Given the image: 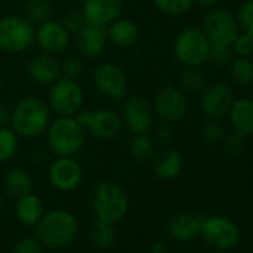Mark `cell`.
Wrapping results in <instances>:
<instances>
[{
  "mask_svg": "<svg viewBox=\"0 0 253 253\" xmlns=\"http://www.w3.org/2000/svg\"><path fill=\"white\" fill-rule=\"evenodd\" d=\"M151 253H169V246H167V243H164V241H157V243L152 246Z\"/></svg>",
  "mask_w": 253,
  "mask_h": 253,
  "instance_id": "43",
  "label": "cell"
},
{
  "mask_svg": "<svg viewBox=\"0 0 253 253\" xmlns=\"http://www.w3.org/2000/svg\"><path fill=\"white\" fill-rule=\"evenodd\" d=\"M182 89L191 94H198L206 88V76L200 66H186L180 75Z\"/></svg>",
  "mask_w": 253,
  "mask_h": 253,
  "instance_id": "29",
  "label": "cell"
},
{
  "mask_svg": "<svg viewBox=\"0 0 253 253\" xmlns=\"http://www.w3.org/2000/svg\"><path fill=\"white\" fill-rule=\"evenodd\" d=\"M183 169V157L177 149L163 148L152 157V170L155 176L161 180L176 179Z\"/></svg>",
  "mask_w": 253,
  "mask_h": 253,
  "instance_id": "20",
  "label": "cell"
},
{
  "mask_svg": "<svg viewBox=\"0 0 253 253\" xmlns=\"http://www.w3.org/2000/svg\"><path fill=\"white\" fill-rule=\"evenodd\" d=\"M228 118L235 133L241 134L243 137L253 136V100H234L228 112Z\"/></svg>",
  "mask_w": 253,
  "mask_h": 253,
  "instance_id": "21",
  "label": "cell"
},
{
  "mask_svg": "<svg viewBox=\"0 0 253 253\" xmlns=\"http://www.w3.org/2000/svg\"><path fill=\"white\" fill-rule=\"evenodd\" d=\"M232 52L237 57H250L253 55V38L247 33H238L235 41L231 45Z\"/></svg>",
  "mask_w": 253,
  "mask_h": 253,
  "instance_id": "35",
  "label": "cell"
},
{
  "mask_svg": "<svg viewBox=\"0 0 253 253\" xmlns=\"http://www.w3.org/2000/svg\"><path fill=\"white\" fill-rule=\"evenodd\" d=\"M36 42V27L24 17L9 15L0 20V49L8 54H21Z\"/></svg>",
  "mask_w": 253,
  "mask_h": 253,
  "instance_id": "5",
  "label": "cell"
},
{
  "mask_svg": "<svg viewBox=\"0 0 253 253\" xmlns=\"http://www.w3.org/2000/svg\"><path fill=\"white\" fill-rule=\"evenodd\" d=\"M11 128L23 139H36L48 130L49 104L39 97H26L11 110Z\"/></svg>",
  "mask_w": 253,
  "mask_h": 253,
  "instance_id": "1",
  "label": "cell"
},
{
  "mask_svg": "<svg viewBox=\"0 0 253 253\" xmlns=\"http://www.w3.org/2000/svg\"><path fill=\"white\" fill-rule=\"evenodd\" d=\"M2 206H3V197H2V194H0V209H2Z\"/></svg>",
  "mask_w": 253,
  "mask_h": 253,
  "instance_id": "46",
  "label": "cell"
},
{
  "mask_svg": "<svg viewBox=\"0 0 253 253\" xmlns=\"http://www.w3.org/2000/svg\"><path fill=\"white\" fill-rule=\"evenodd\" d=\"M2 84H3V75L0 72V88H2Z\"/></svg>",
  "mask_w": 253,
  "mask_h": 253,
  "instance_id": "45",
  "label": "cell"
},
{
  "mask_svg": "<svg viewBox=\"0 0 253 253\" xmlns=\"http://www.w3.org/2000/svg\"><path fill=\"white\" fill-rule=\"evenodd\" d=\"M84 70V60L82 57H70L61 64V76L78 79Z\"/></svg>",
  "mask_w": 253,
  "mask_h": 253,
  "instance_id": "39",
  "label": "cell"
},
{
  "mask_svg": "<svg viewBox=\"0 0 253 253\" xmlns=\"http://www.w3.org/2000/svg\"><path fill=\"white\" fill-rule=\"evenodd\" d=\"M217 0H194V3L201 6V8H211L216 5Z\"/></svg>",
  "mask_w": 253,
  "mask_h": 253,
  "instance_id": "44",
  "label": "cell"
},
{
  "mask_svg": "<svg viewBox=\"0 0 253 253\" xmlns=\"http://www.w3.org/2000/svg\"><path fill=\"white\" fill-rule=\"evenodd\" d=\"M201 219L203 216H195V214H188V213L173 216L167 225L170 237L177 241H188L194 238L197 234H200Z\"/></svg>",
  "mask_w": 253,
  "mask_h": 253,
  "instance_id": "23",
  "label": "cell"
},
{
  "mask_svg": "<svg viewBox=\"0 0 253 253\" xmlns=\"http://www.w3.org/2000/svg\"><path fill=\"white\" fill-rule=\"evenodd\" d=\"M46 140L57 157H75L85 145V128L76 116H60L48 125Z\"/></svg>",
  "mask_w": 253,
  "mask_h": 253,
  "instance_id": "3",
  "label": "cell"
},
{
  "mask_svg": "<svg viewBox=\"0 0 253 253\" xmlns=\"http://www.w3.org/2000/svg\"><path fill=\"white\" fill-rule=\"evenodd\" d=\"M12 253H43V246L38 238L26 237L15 243Z\"/></svg>",
  "mask_w": 253,
  "mask_h": 253,
  "instance_id": "40",
  "label": "cell"
},
{
  "mask_svg": "<svg viewBox=\"0 0 253 253\" xmlns=\"http://www.w3.org/2000/svg\"><path fill=\"white\" fill-rule=\"evenodd\" d=\"M92 82L101 94L113 100H124L126 97V76L113 63H100L92 72Z\"/></svg>",
  "mask_w": 253,
  "mask_h": 253,
  "instance_id": "13",
  "label": "cell"
},
{
  "mask_svg": "<svg viewBox=\"0 0 253 253\" xmlns=\"http://www.w3.org/2000/svg\"><path fill=\"white\" fill-rule=\"evenodd\" d=\"M229 76L237 85L241 86L253 84V61L250 57H237L231 63Z\"/></svg>",
  "mask_w": 253,
  "mask_h": 253,
  "instance_id": "30",
  "label": "cell"
},
{
  "mask_svg": "<svg viewBox=\"0 0 253 253\" xmlns=\"http://www.w3.org/2000/svg\"><path fill=\"white\" fill-rule=\"evenodd\" d=\"M122 122L130 133L148 134L154 128L155 113L152 104L142 95H131L125 100L122 109Z\"/></svg>",
  "mask_w": 253,
  "mask_h": 253,
  "instance_id": "12",
  "label": "cell"
},
{
  "mask_svg": "<svg viewBox=\"0 0 253 253\" xmlns=\"http://www.w3.org/2000/svg\"><path fill=\"white\" fill-rule=\"evenodd\" d=\"M219 253H226V252H219Z\"/></svg>",
  "mask_w": 253,
  "mask_h": 253,
  "instance_id": "47",
  "label": "cell"
},
{
  "mask_svg": "<svg viewBox=\"0 0 253 253\" xmlns=\"http://www.w3.org/2000/svg\"><path fill=\"white\" fill-rule=\"evenodd\" d=\"M201 137L204 143L214 146L222 142L223 139V126L217 119H209L204 122L203 128H201Z\"/></svg>",
  "mask_w": 253,
  "mask_h": 253,
  "instance_id": "33",
  "label": "cell"
},
{
  "mask_svg": "<svg viewBox=\"0 0 253 253\" xmlns=\"http://www.w3.org/2000/svg\"><path fill=\"white\" fill-rule=\"evenodd\" d=\"M49 107L60 116H76L84 106V89L70 78H58L51 84Z\"/></svg>",
  "mask_w": 253,
  "mask_h": 253,
  "instance_id": "6",
  "label": "cell"
},
{
  "mask_svg": "<svg viewBox=\"0 0 253 253\" xmlns=\"http://www.w3.org/2000/svg\"><path fill=\"white\" fill-rule=\"evenodd\" d=\"M79 124L88 131L92 137L100 140H112L115 139L122 128L121 116L112 109H97L94 112H88L81 109L76 115Z\"/></svg>",
  "mask_w": 253,
  "mask_h": 253,
  "instance_id": "8",
  "label": "cell"
},
{
  "mask_svg": "<svg viewBox=\"0 0 253 253\" xmlns=\"http://www.w3.org/2000/svg\"><path fill=\"white\" fill-rule=\"evenodd\" d=\"M18 136L11 126L0 128V163H6L12 160L18 149Z\"/></svg>",
  "mask_w": 253,
  "mask_h": 253,
  "instance_id": "31",
  "label": "cell"
},
{
  "mask_svg": "<svg viewBox=\"0 0 253 253\" xmlns=\"http://www.w3.org/2000/svg\"><path fill=\"white\" fill-rule=\"evenodd\" d=\"M107 42V32L106 27H98L94 24H85L76 33V48L82 58L94 60L98 58Z\"/></svg>",
  "mask_w": 253,
  "mask_h": 253,
  "instance_id": "17",
  "label": "cell"
},
{
  "mask_svg": "<svg viewBox=\"0 0 253 253\" xmlns=\"http://www.w3.org/2000/svg\"><path fill=\"white\" fill-rule=\"evenodd\" d=\"M43 203L42 200L35 195V194H27L23 195L20 198H17V204H15V214L17 219L27 226L36 225L41 217L43 216Z\"/></svg>",
  "mask_w": 253,
  "mask_h": 253,
  "instance_id": "24",
  "label": "cell"
},
{
  "mask_svg": "<svg viewBox=\"0 0 253 253\" xmlns=\"http://www.w3.org/2000/svg\"><path fill=\"white\" fill-rule=\"evenodd\" d=\"M30 78L41 85H51L61 78V63L54 54H41L30 60L29 64Z\"/></svg>",
  "mask_w": 253,
  "mask_h": 253,
  "instance_id": "19",
  "label": "cell"
},
{
  "mask_svg": "<svg viewBox=\"0 0 253 253\" xmlns=\"http://www.w3.org/2000/svg\"><path fill=\"white\" fill-rule=\"evenodd\" d=\"M124 8V0H84L81 12L88 24L107 27L119 18Z\"/></svg>",
  "mask_w": 253,
  "mask_h": 253,
  "instance_id": "16",
  "label": "cell"
},
{
  "mask_svg": "<svg viewBox=\"0 0 253 253\" xmlns=\"http://www.w3.org/2000/svg\"><path fill=\"white\" fill-rule=\"evenodd\" d=\"M91 244L97 249H107L115 243L116 229L115 223L95 217L91 226Z\"/></svg>",
  "mask_w": 253,
  "mask_h": 253,
  "instance_id": "26",
  "label": "cell"
},
{
  "mask_svg": "<svg viewBox=\"0 0 253 253\" xmlns=\"http://www.w3.org/2000/svg\"><path fill=\"white\" fill-rule=\"evenodd\" d=\"M232 49L231 46H219V45H210L207 61H210L214 66H223L231 60Z\"/></svg>",
  "mask_w": 253,
  "mask_h": 253,
  "instance_id": "38",
  "label": "cell"
},
{
  "mask_svg": "<svg viewBox=\"0 0 253 253\" xmlns=\"http://www.w3.org/2000/svg\"><path fill=\"white\" fill-rule=\"evenodd\" d=\"M128 151L133 160L145 163L152 160V157L155 155V143L148 134H134L130 142Z\"/></svg>",
  "mask_w": 253,
  "mask_h": 253,
  "instance_id": "28",
  "label": "cell"
},
{
  "mask_svg": "<svg viewBox=\"0 0 253 253\" xmlns=\"http://www.w3.org/2000/svg\"><path fill=\"white\" fill-rule=\"evenodd\" d=\"M174 139V128H173V124H169V122H161L155 131H154V143L155 146H160V148H166L169 146Z\"/></svg>",
  "mask_w": 253,
  "mask_h": 253,
  "instance_id": "36",
  "label": "cell"
},
{
  "mask_svg": "<svg viewBox=\"0 0 253 253\" xmlns=\"http://www.w3.org/2000/svg\"><path fill=\"white\" fill-rule=\"evenodd\" d=\"M234 103L232 89L222 82L211 84L201 91L200 109L209 119H220L228 115Z\"/></svg>",
  "mask_w": 253,
  "mask_h": 253,
  "instance_id": "14",
  "label": "cell"
},
{
  "mask_svg": "<svg viewBox=\"0 0 253 253\" xmlns=\"http://www.w3.org/2000/svg\"><path fill=\"white\" fill-rule=\"evenodd\" d=\"M235 18L240 30L253 38V0H247L246 3L241 5Z\"/></svg>",
  "mask_w": 253,
  "mask_h": 253,
  "instance_id": "34",
  "label": "cell"
},
{
  "mask_svg": "<svg viewBox=\"0 0 253 253\" xmlns=\"http://www.w3.org/2000/svg\"><path fill=\"white\" fill-rule=\"evenodd\" d=\"M203 33L210 45L231 46L240 33V27L234 14L228 9H211L203 21Z\"/></svg>",
  "mask_w": 253,
  "mask_h": 253,
  "instance_id": "7",
  "label": "cell"
},
{
  "mask_svg": "<svg viewBox=\"0 0 253 253\" xmlns=\"http://www.w3.org/2000/svg\"><path fill=\"white\" fill-rule=\"evenodd\" d=\"M52 5L51 0H29L24 8V18L35 27L51 20Z\"/></svg>",
  "mask_w": 253,
  "mask_h": 253,
  "instance_id": "27",
  "label": "cell"
},
{
  "mask_svg": "<svg viewBox=\"0 0 253 253\" xmlns=\"http://www.w3.org/2000/svg\"><path fill=\"white\" fill-rule=\"evenodd\" d=\"M107 41L119 48H128L133 46L140 36V30L137 24L128 18H116L107 27Z\"/></svg>",
  "mask_w": 253,
  "mask_h": 253,
  "instance_id": "22",
  "label": "cell"
},
{
  "mask_svg": "<svg viewBox=\"0 0 253 253\" xmlns=\"http://www.w3.org/2000/svg\"><path fill=\"white\" fill-rule=\"evenodd\" d=\"M61 24H63V27L72 35V33H78L85 24H86V21H85V17H84V14L81 12V11H72V12H67L64 17H63V20H61Z\"/></svg>",
  "mask_w": 253,
  "mask_h": 253,
  "instance_id": "37",
  "label": "cell"
},
{
  "mask_svg": "<svg viewBox=\"0 0 253 253\" xmlns=\"http://www.w3.org/2000/svg\"><path fill=\"white\" fill-rule=\"evenodd\" d=\"M91 206L95 217L116 223L128 211V195L125 189L110 180L98 182L91 194Z\"/></svg>",
  "mask_w": 253,
  "mask_h": 253,
  "instance_id": "4",
  "label": "cell"
},
{
  "mask_svg": "<svg viewBox=\"0 0 253 253\" xmlns=\"http://www.w3.org/2000/svg\"><path fill=\"white\" fill-rule=\"evenodd\" d=\"M200 234L210 246L219 250L234 247L238 241V228L226 216H203Z\"/></svg>",
  "mask_w": 253,
  "mask_h": 253,
  "instance_id": "11",
  "label": "cell"
},
{
  "mask_svg": "<svg viewBox=\"0 0 253 253\" xmlns=\"http://www.w3.org/2000/svg\"><path fill=\"white\" fill-rule=\"evenodd\" d=\"M70 41V33L60 21L48 20L36 29V43L46 54H57L66 49Z\"/></svg>",
  "mask_w": 253,
  "mask_h": 253,
  "instance_id": "18",
  "label": "cell"
},
{
  "mask_svg": "<svg viewBox=\"0 0 253 253\" xmlns=\"http://www.w3.org/2000/svg\"><path fill=\"white\" fill-rule=\"evenodd\" d=\"M243 140H244V137L241 136V134H238V133H232L231 136H228L226 139H225V142H223V149H225V152L229 155V157H238L241 152H243V148H244V145H243Z\"/></svg>",
  "mask_w": 253,
  "mask_h": 253,
  "instance_id": "41",
  "label": "cell"
},
{
  "mask_svg": "<svg viewBox=\"0 0 253 253\" xmlns=\"http://www.w3.org/2000/svg\"><path fill=\"white\" fill-rule=\"evenodd\" d=\"M36 226V238L43 247L58 250L67 247L78 235L79 223L69 210H51L43 213Z\"/></svg>",
  "mask_w": 253,
  "mask_h": 253,
  "instance_id": "2",
  "label": "cell"
},
{
  "mask_svg": "<svg viewBox=\"0 0 253 253\" xmlns=\"http://www.w3.org/2000/svg\"><path fill=\"white\" fill-rule=\"evenodd\" d=\"M49 183L61 192H70L82 182V167L73 157H57L48 169Z\"/></svg>",
  "mask_w": 253,
  "mask_h": 253,
  "instance_id": "15",
  "label": "cell"
},
{
  "mask_svg": "<svg viewBox=\"0 0 253 253\" xmlns=\"http://www.w3.org/2000/svg\"><path fill=\"white\" fill-rule=\"evenodd\" d=\"M11 122V110L6 106L0 104V128L2 126H8Z\"/></svg>",
  "mask_w": 253,
  "mask_h": 253,
  "instance_id": "42",
  "label": "cell"
},
{
  "mask_svg": "<svg viewBox=\"0 0 253 253\" xmlns=\"http://www.w3.org/2000/svg\"><path fill=\"white\" fill-rule=\"evenodd\" d=\"M158 11L170 17H180L191 11L194 0H154Z\"/></svg>",
  "mask_w": 253,
  "mask_h": 253,
  "instance_id": "32",
  "label": "cell"
},
{
  "mask_svg": "<svg viewBox=\"0 0 253 253\" xmlns=\"http://www.w3.org/2000/svg\"><path fill=\"white\" fill-rule=\"evenodd\" d=\"M3 185L5 191L14 198H20L33 191V179L29 174V171H26L21 167L11 169L5 176Z\"/></svg>",
  "mask_w": 253,
  "mask_h": 253,
  "instance_id": "25",
  "label": "cell"
},
{
  "mask_svg": "<svg viewBox=\"0 0 253 253\" xmlns=\"http://www.w3.org/2000/svg\"><path fill=\"white\" fill-rule=\"evenodd\" d=\"M188 98L179 86L164 85L155 94L152 107L161 122L177 124L188 113Z\"/></svg>",
  "mask_w": 253,
  "mask_h": 253,
  "instance_id": "10",
  "label": "cell"
},
{
  "mask_svg": "<svg viewBox=\"0 0 253 253\" xmlns=\"http://www.w3.org/2000/svg\"><path fill=\"white\" fill-rule=\"evenodd\" d=\"M209 49L210 43L203 30L198 29H186L174 41V55L183 67L204 64Z\"/></svg>",
  "mask_w": 253,
  "mask_h": 253,
  "instance_id": "9",
  "label": "cell"
}]
</instances>
